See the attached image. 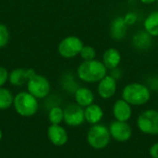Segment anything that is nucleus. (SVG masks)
<instances>
[{"mask_svg": "<svg viewBox=\"0 0 158 158\" xmlns=\"http://www.w3.org/2000/svg\"><path fill=\"white\" fill-rule=\"evenodd\" d=\"M129 28L130 27L126 24L123 16H116L110 22L109 35L114 41H122L128 36Z\"/></svg>", "mask_w": 158, "mask_h": 158, "instance_id": "obj_12", "label": "nucleus"}, {"mask_svg": "<svg viewBox=\"0 0 158 158\" xmlns=\"http://www.w3.org/2000/svg\"><path fill=\"white\" fill-rule=\"evenodd\" d=\"M107 74L108 69L103 62L97 58L89 61H81L76 69L77 78L87 84L98 83Z\"/></svg>", "mask_w": 158, "mask_h": 158, "instance_id": "obj_1", "label": "nucleus"}, {"mask_svg": "<svg viewBox=\"0 0 158 158\" xmlns=\"http://www.w3.org/2000/svg\"><path fill=\"white\" fill-rule=\"evenodd\" d=\"M73 95H74L75 103L77 105L81 106L83 108H85L86 106H90V105L94 103V99H95L94 94L88 87L80 86L75 91Z\"/></svg>", "mask_w": 158, "mask_h": 158, "instance_id": "obj_17", "label": "nucleus"}, {"mask_svg": "<svg viewBox=\"0 0 158 158\" xmlns=\"http://www.w3.org/2000/svg\"><path fill=\"white\" fill-rule=\"evenodd\" d=\"M2 138H3V132H2V130L0 129V142L2 140Z\"/></svg>", "mask_w": 158, "mask_h": 158, "instance_id": "obj_31", "label": "nucleus"}, {"mask_svg": "<svg viewBox=\"0 0 158 158\" xmlns=\"http://www.w3.org/2000/svg\"><path fill=\"white\" fill-rule=\"evenodd\" d=\"M156 6H157V7H158V0H156Z\"/></svg>", "mask_w": 158, "mask_h": 158, "instance_id": "obj_32", "label": "nucleus"}, {"mask_svg": "<svg viewBox=\"0 0 158 158\" xmlns=\"http://www.w3.org/2000/svg\"><path fill=\"white\" fill-rule=\"evenodd\" d=\"M112 113L116 120L128 122L132 117V106L122 98L118 99L112 106Z\"/></svg>", "mask_w": 158, "mask_h": 158, "instance_id": "obj_13", "label": "nucleus"}, {"mask_svg": "<svg viewBox=\"0 0 158 158\" xmlns=\"http://www.w3.org/2000/svg\"><path fill=\"white\" fill-rule=\"evenodd\" d=\"M26 85L28 92L37 99L45 98L51 91V84L47 78L37 73L28 81Z\"/></svg>", "mask_w": 158, "mask_h": 158, "instance_id": "obj_7", "label": "nucleus"}, {"mask_svg": "<svg viewBox=\"0 0 158 158\" xmlns=\"http://www.w3.org/2000/svg\"><path fill=\"white\" fill-rule=\"evenodd\" d=\"M137 1L143 5H152L156 2V0H137Z\"/></svg>", "mask_w": 158, "mask_h": 158, "instance_id": "obj_30", "label": "nucleus"}, {"mask_svg": "<svg viewBox=\"0 0 158 158\" xmlns=\"http://www.w3.org/2000/svg\"><path fill=\"white\" fill-rule=\"evenodd\" d=\"M143 29L154 38L158 37V9L148 13L143 21Z\"/></svg>", "mask_w": 158, "mask_h": 158, "instance_id": "obj_19", "label": "nucleus"}, {"mask_svg": "<svg viewBox=\"0 0 158 158\" xmlns=\"http://www.w3.org/2000/svg\"><path fill=\"white\" fill-rule=\"evenodd\" d=\"M96 93L101 99L108 100L114 97L118 91V81L109 74L96 83Z\"/></svg>", "mask_w": 158, "mask_h": 158, "instance_id": "obj_10", "label": "nucleus"}, {"mask_svg": "<svg viewBox=\"0 0 158 158\" xmlns=\"http://www.w3.org/2000/svg\"><path fill=\"white\" fill-rule=\"evenodd\" d=\"M63 87H64V89H65L66 91H68V92H69V93H71V94H74L75 91H76L80 86H79V84H78V82L75 81L74 77L69 76V77H68V78L66 79V81H64Z\"/></svg>", "mask_w": 158, "mask_h": 158, "instance_id": "obj_25", "label": "nucleus"}, {"mask_svg": "<svg viewBox=\"0 0 158 158\" xmlns=\"http://www.w3.org/2000/svg\"><path fill=\"white\" fill-rule=\"evenodd\" d=\"M139 18H140V15L138 14V12L134 10H130L123 15V19L129 27H132L135 24H137L139 21Z\"/></svg>", "mask_w": 158, "mask_h": 158, "instance_id": "obj_23", "label": "nucleus"}, {"mask_svg": "<svg viewBox=\"0 0 158 158\" xmlns=\"http://www.w3.org/2000/svg\"><path fill=\"white\" fill-rule=\"evenodd\" d=\"M13 106L20 117L31 118L37 113L39 104L38 99L29 92H20L14 96Z\"/></svg>", "mask_w": 158, "mask_h": 158, "instance_id": "obj_3", "label": "nucleus"}, {"mask_svg": "<svg viewBox=\"0 0 158 158\" xmlns=\"http://www.w3.org/2000/svg\"><path fill=\"white\" fill-rule=\"evenodd\" d=\"M138 130L146 135H158V111L146 109L137 118Z\"/></svg>", "mask_w": 158, "mask_h": 158, "instance_id": "obj_6", "label": "nucleus"}, {"mask_svg": "<svg viewBox=\"0 0 158 158\" xmlns=\"http://www.w3.org/2000/svg\"><path fill=\"white\" fill-rule=\"evenodd\" d=\"M101 61L108 69V71L120 67V64L122 62L121 52L116 47H109L104 51Z\"/></svg>", "mask_w": 158, "mask_h": 158, "instance_id": "obj_15", "label": "nucleus"}, {"mask_svg": "<svg viewBox=\"0 0 158 158\" xmlns=\"http://www.w3.org/2000/svg\"><path fill=\"white\" fill-rule=\"evenodd\" d=\"M131 44L134 50L145 52L152 48L154 44V37L151 36L145 30L141 29L132 34L131 38Z\"/></svg>", "mask_w": 158, "mask_h": 158, "instance_id": "obj_11", "label": "nucleus"}, {"mask_svg": "<svg viewBox=\"0 0 158 158\" xmlns=\"http://www.w3.org/2000/svg\"><path fill=\"white\" fill-rule=\"evenodd\" d=\"M9 38H10V33L7 27L0 23V48L5 47L8 44Z\"/></svg>", "mask_w": 158, "mask_h": 158, "instance_id": "obj_24", "label": "nucleus"}, {"mask_svg": "<svg viewBox=\"0 0 158 158\" xmlns=\"http://www.w3.org/2000/svg\"><path fill=\"white\" fill-rule=\"evenodd\" d=\"M108 130L111 138L119 143H125L132 136V129L128 122L115 119L110 122Z\"/></svg>", "mask_w": 158, "mask_h": 158, "instance_id": "obj_8", "label": "nucleus"}, {"mask_svg": "<svg viewBox=\"0 0 158 158\" xmlns=\"http://www.w3.org/2000/svg\"><path fill=\"white\" fill-rule=\"evenodd\" d=\"M151 97L152 92L143 82H130L121 91V98L132 106H144L151 100Z\"/></svg>", "mask_w": 158, "mask_h": 158, "instance_id": "obj_2", "label": "nucleus"}, {"mask_svg": "<svg viewBox=\"0 0 158 158\" xmlns=\"http://www.w3.org/2000/svg\"><path fill=\"white\" fill-rule=\"evenodd\" d=\"M14 96L12 93L5 88L0 87V110H6L13 106Z\"/></svg>", "mask_w": 158, "mask_h": 158, "instance_id": "obj_20", "label": "nucleus"}, {"mask_svg": "<svg viewBox=\"0 0 158 158\" xmlns=\"http://www.w3.org/2000/svg\"><path fill=\"white\" fill-rule=\"evenodd\" d=\"M80 56L82 59V61H89V60L95 59L97 56V53L94 47H93L92 45L84 44L80 53Z\"/></svg>", "mask_w": 158, "mask_h": 158, "instance_id": "obj_22", "label": "nucleus"}, {"mask_svg": "<svg viewBox=\"0 0 158 158\" xmlns=\"http://www.w3.org/2000/svg\"><path fill=\"white\" fill-rule=\"evenodd\" d=\"M149 154L152 158H158V142L155 143L149 149Z\"/></svg>", "mask_w": 158, "mask_h": 158, "instance_id": "obj_29", "label": "nucleus"}, {"mask_svg": "<svg viewBox=\"0 0 158 158\" xmlns=\"http://www.w3.org/2000/svg\"><path fill=\"white\" fill-rule=\"evenodd\" d=\"M104 118V110L101 106L97 104H92L84 108L85 121L90 125L99 124Z\"/></svg>", "mask_w": 158, "mask_h": 158, "instance_id": "obj_18", "label": "nucleus"}, {"mask_svg": "<svg viewBox=\"0 0 158 158\" xmlns=\"http://www.w3.org/2000/svg\"><path fill=\"white\" fill-rule=\"evenodd\" d=\"M36 72L32 69H15L8 76V81L14 86H22L27 84L28 81L35 75Z\"/></svg>", "mask_w": 158, "mask_h": 158, "instance_id": "obj_16", "label": "nucleus"}, {"mask_svg": "<svg viewBox=\"0 0 158 158\" xmlns=\"http://www.w3.org/2000/svg\"><path fill=\"white\" fill-rule=\"evenodd\" d=\"M83 45L84 44L80 37L76 35H69L59 42L57 45V52L63 58L71 59L80 56Z\"/></svg>", "mask_w": 158, "mask_h": 158, "instance_id": "obj_5", "label": "nucleus"}, {"mask_svg": "<svg viewBox=\"0 0 158 158\" xmlns=\"http://www.w3.org/2000/svg\"><path fill=\"white\" fill-rule=\"evenodd\" d=\"M108 74H109L111 77H113L117 81H118L121 80L122 77H123V70L120 69V67H118V68H116V69H114L109 70Z\"/></svg>", "mask_w": 158, "mask_h": 158, "instance_id": "obj_28", "label": "nucleus"}, {"mask_svg": "<svg viewBox=\"0 0 158 158\" xmlns=\"http://www.w3.org/2000/svg\"><path fill=\"white\" fill-rule=\"evenodd\" d=\"M84 108L75 104H69L64 108V122L69 127H79L83 124Z\"/></svg>", "mask_w": 158, "mask_h": 158, "instance_id": "obj_9", "label": "nucleus"}, {"mask_svg": "<svg viewBox=\"0 0 158 158\" xmlns=\"http://www.w3.org/2000/svg\"><path fill=\"white\" fill-rule=\"evenodd\" d=\"M148 88L151 90V92H158V76L157 75H153L150 76L146 80L145 83Z\"/></svg>", "mask_w": 158, "mask_h": 158, "instance_id": "obj_26", "label": "nucleus"}, {"mask_svg": "<svg viewBox=\"0 0 158 158\" xmlns=\"http://www.w3.org/2000/svg\"><path fill=\"white\" fill-rule=\"evenodd\" d=\"M9 73L5 67L0 66V87H3L8 81Z\"/></svg>", "mask_w": 158, "mask_h": 158, "instance_id": "obj_27", "label": "nucleus"}, {"mask_svg": "<svg viewBox=\"0 0 158 158\" xmlns=\"http://www.w3.org/2000/svg\"><path fill=\"white\" fill-rule=\"evenodd\" d=\"M48 120L50 124L60 125L64 121V109L59 106H52L48 112Z\"/></svg>", "mask_w": 158, "mask_h": 158, "instance_id": "obj_21", "label": "nucleus"}, {"mask_svg": "<svg viewBox=\"0 0 158 158\" xmlns=\"http://www.w3.org/2000/svg\"><path fill=\"white\" fill-rule=\"evenodd\" d=\"M47 137L51 143L57 147L64 146L69 141L68 132L61 125L51 124L47 129Z\"/></svg>", "mask_w": 158, "mask_h": 158, "instance_id": "obj_14", "label": "nucleus"}, {"mask_svg": "<svg viewBox=\"0 0 158 158\" xmlns=\"http://www.w3.org/2000/svg\"><path fill=\"white\" fill-rule=\"evenodd\" d=\"M86 139L88 144L92 148L95 150H102L109 144L111 136L108 128L99 123L91 126L87 132Z\"/></svg>", "mask_w": 158, "mask_h": 158, "instance_id": "obj_4", "label": "nucleus"}]
</instances>
